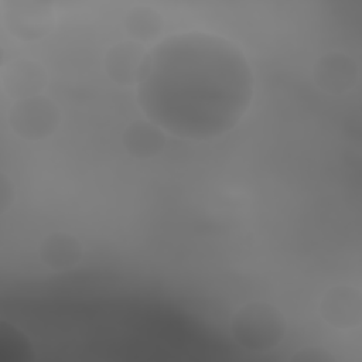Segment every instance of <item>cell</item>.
Wrapping results in <instances>:
<instances>
[{
    "mask_svg": "<svg viewBox=\"0 0 362 362\" xmlns=\"http://www.w3.org/2000/svg\"><path fill=\"white\" fill-rule=\"evenodd\" d=\"M230 335L246 351L264 352L284 341L287 320L283 311L267 301L242 304L230 318Z\"/></svg>",
    "mask_w": 362,
    "mask_h": 362,
    "instance_id": "1",
    "label": "cell"
},
{
    "mask_svg": "<svg viewBox=\"0 0 362 362\" xmlns=\"http://www.w3.org/2000/svg\"><path fill=\"white\" fill-rule=\"evenodd\" d=\"M1 20L8 35L33 42L45 38L54 30L57 13L49 1L7 0L1 6Z\"/></svg>",
    "mask_w": 362,
    "mask_h": 362,
    "instance_id": "2",
    "label": "cell"
},
{
    "mask_svg": "<svg viewBox=\"0 0 362 362\" xmlns=\"http://www.w3.org/2000/svg\"><path fill=\"white\" fill-rule=\"evenodd\" d=\"M61 122L57 103L45 96L37 95L14 100L8 110V126L13 133L27 141H41L51 137Z\"/></svg>",
    "mask_w": 362,
    "mask_h": 362,
    "instance_id": "3",
    "label": "cell"
},
{
    "mask_svg": "<svg viewBox=\"0 0 362 362\" xmlns=\"http://www.w3.org/2000/svg\"><path fill=\"white\" fill-rule=\"evenodd\" d=\"M321 318L335 329H354L362 321L361 290L349 284H337L325 290L320 300Z\"/></svg>",
    "mask_w": 362,
    "mask_h": 362,
    "instance_id": "4",
    "label": "cell"
},
{
    "mask_svg": "<svg viewBox=\"0 0 362 362\" xmlns=\"http://www.w3.org/2000/svg\"><path fill=\"white\" fill-rule=\"evenodd\" d=\"M313 79L324 93L338 96L354 89L359 79V68L348 54L329 51L317 58Z\"/></svg>",
    "mask_w": 362,
    "mask_h": 362,
    "instance_id": "5",
    "label": "cell"
},
{
    "mask_svg": "<svg viewBox=\"0 0 362 362\" xmlns=\"http://www.w3.org/2000/svg\"><path fill=\"white\" fill-rule=\"evenodd\" d=\"M3 92L14 100L42 95L48 85L45 68L35 59L16 58L3 65L0 72Z\"/></svg>",
    "mask_w": 362,
    "mask_h": 362,
    "instance_id": "6",
    "label": "cell"
},
{
    "mask_svg": "<svg viewBox=\"0 0 362 362\" xmlns=\"http://www.w3.org/2000/svg\"><path fill=\"white\" fill-rule=\"evenodd\" d=\"M148 49L133 40L113 44L103 57V68L109 79L120 86L137 85Z\"/></svg>",
    "mask_w": 362,
    "mask_h": 362,
    "instance_id": "7",
    "label": "cell"
},
{
    "mask_svg": "<svg viewBox=\"0 0 362 362\" xmlns=\"http://www.w3.org/2000/svg\"><path fill=\"white\" fill-rule=\"evenodd\" d=\"M83 255L81 240L69 232H52L41 240L38 256L41 263L52 272H66L75 267Z\"/></svg>",
    "mask_w": 362,
    "mask_h": 362,
    "instance_id": "8",
    "label": "cell"
},
{
    "mask_svg": "<svg viewBox=\"0 0 362 362\" xmlns=\"http://www.w3.org/2000/svg\"><path fill=\"white\" fill-rule=\"evenodd\" d=\"M122 144L134 158H153L158 156L167 144L165 130L150 119H139L124 129L122 134Z\"/></svg>",
    "mask_w": 362,
    "mask_h": 362,
    "instance_id": "9",
    "label": "cell"
},
{
    "mask_svg": "<svg viewBox=\"0 0 362 362\" xmlns=\"http://www.w3.org/2000/svg\"><path fill=\"white\" fill-rule=\"evenodd\" d=\"M123 28L129 37L143 45L156 41L165 28L163 14L151 6L136 4L123 17Z\"/></svg>",
    "mask_w": 362,
    "mask_h": 362,
    "instance_id": "10",
    "label": "cell"
},
{
    "mask_svg": "<svg viewBox=\"0 0 362 362\" xmlns=\"http://www.w3.org/2000/svg\"><path fill=\"white\" fill-rule=\"evenodd\" d=\"M293 362H334L335 356L320 345H308L290 356Z\"/></svg>",
    "mask_w": 362,
    "mask_h": 362,
    "instance_id": "11",
    "label": "cell"
},
{
    "mask_svg": "<svg viewBox=\"0 0 362 362\" xmlns=\"http://www.w3.org/2000/svg\"><path fill=\"white\" fill-rule=\"evenodd\" d=\"M16 201V187L13 180L6 174H0V214H6Z\"/></svg>",
    "mask_w": 362,
    "mask_h": 362,
    "instance_id": "12",
    "label": "cell"
}]
</instances>
